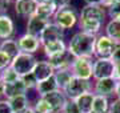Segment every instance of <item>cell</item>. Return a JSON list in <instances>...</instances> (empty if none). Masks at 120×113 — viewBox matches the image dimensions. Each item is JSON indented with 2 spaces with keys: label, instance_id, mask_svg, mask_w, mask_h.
<instances>
[{
  "label": "cell",
  "instance_id": "cell-6",
  "mask_svg": "<svg viewBox=\"0 0 120 113\" xmlns=\"http://www.w3.org/2000/svg\"><path fill=\"white\" fill-rule=\"evenodd\" d=\"M36 56L35 55H31V53H24L20 52L16 57L12 59V63H11V67L17 72V74L22 77L27 73H31L34 71V67L36 64Z\"/></svg>",
  "mask_w": 120,
  "mask_h": 113
},
{
  "label": "cell",
  "instance_id": "cell-21",
  "mask_svg": "<svg viewBox=\"0 0 120 113\" xmlns=\"http://www.w3.org/2000/svg\"><path fill=\"white\" fill-rule=\"evenodd\" d=\"M56 11H57V8H56L55 4H53L51 0H49V1L39 3L38 7H36V12H35V15H36V16H39V18L44 19V20L51 21Z\"/></svg>",
  "mask_w": 120,
  "mask_h": 113
},
{
  "label": "cell",
  "instance_id": "cell-42",
  "mask_svg": "<svg viewBox=\"0 0 120 113\" xmlns=\"http://www.w3.org/2000/svg\"><path fill=\"white\" fill-rule=\"evenodd\" d=\"M115 97H116V99H120V81H117V88H116Z\"/></svg>",
  "mask_w": 120,
  "mask_h": 113
},
{
  "label": "cell",
  "instance_id": "cell-8",
  "mask_svg": "<svg viewBox=\"0 0 120 113\" xmlns=\"http://www.w3.org/2000/svg\"><path fill=\"white\" fill-rule=\"evenodd\" d=\"M113 67L115 63L111 59H94V64H92L94 80L113 77Z\"/></svg>",
  "mask_w": 120,
  "mask_h": 113
},
{
  "label": "cell",
  "instance_id": "cell-32",
  "mask_svg": "<svg viewBox=\"0 0 120 113\" xmlns=\"http://www.w3.org/2000/svg\"><path fill=\"white\" fill-rule=\"evenodd\" d=\"M61 113H80V110H79V108H77L75 100L67 99L64 106H63V109H61Z\"/></svg>",
  "mask_w": 120,
  "mask_h": 113
},
{
  "label": "cell",
  "instance_id": "cell-22",
  "mask_svg": "<svg viewBox=\"0 0 120 113\" xmlns=\"http://www.w3.org/2000/svg\"><path fill=\"white\" fill-rule=\"evenodd\" d=\"M94 92H87L84 95L79 96L77 99H75L77 108L80 110V113H91L92 112V104H94Z\"/></svg>",
  "mask_w": 120,
  "mask_h": 113
},
{
  "label": "cell",
  "instance_id": "cell-1",
  "mask_svg": "<svg viewBox=\"0 0 120 113\" xmlns=\"http://www.w3.org/2000/svg\"><path fill=\"white\" fill-rule=\"evenodd\" d=\"M95 43H96V36L77 29L67 41V51L71 53L72 57L95 59Z\"/></svg>",
  "mask_w": 120,
  "mask_h": 113
},
{
  "label": "cell",
  "instance_id": "cell-15",
  "mask_svg": "<svg viewBox=\"0 0 120 113\" xmlns=\"http://www.w3.org/2000/svg\"><path fill=\"white\" fill-rule=\"evenodd\" d=\"M104 23L96 21V20H88V19H79L77 28L79 31H83L86 33H90L92 36H99L104 31Z\"/></svg>",
  "mask_w": 120,
  "mask_h": 113
},
{
  "label": "cell",
  "instance_id": "cell-27",
  "mask_svg": "<svg viewBox=\"0 0 120 113\" xmlns=\"http://www.w3.org/2000/svg\"><path fill=\"white\" fill-rule=\"evenodd\" d=\"M111 100L109 97L100 95H95L94 97V104H92V110L99 113H108L109 110V105H111Z\"/></svg>",
  "mask_w": 120,
  "mask_h": 113
},
{
  "label": "cell",
  "instance_id": "cell-49",
  "mask_svg": "<svg viewBox=\"0 0 120 113\" xmlns=\"http://www.w3.org/2000/svg\"><path fill=\"white\" fill-rule=\"evenodd\" d=\"M60 113H61V112H60Z\"/></svg>",
  "mask_w": 120,
  "mask_h": 113
},
{
  "label": "cell",
  "instance_id": "cell-33",
  "mask_svg": "<svg viewBox=\"0 0 120 113\" xmlns=\"http://www.w3.org/2000/svg\"><path fill=\"white\" fill-rule=\"evenodd\" d=\"M11 63H12V59H11L7 53H4L3 51H0V71H3V69H5L7 67H9Z\"/></svg>",
  "mask_w": 120,
  "mask_h": 113
},
{
  "label": "cell",
  "instance_id": "cell-36",
  "mask_svg": "<svg viewBox=\"0 0 120 113\" xmlns=\"http://www.w3.org/2000/svg\"><path fill=\"white\" fill-rule=\"evenodd\" d=\"M51 1L55 4V7L57 9L64 8V7H68V5L72 4V0H51Z\"/></svg>",
  "mask_w": 120,
  "mask_h": 113
},
{
  "label": "cell",
  "instance_id": "cell-5",
  "mask_svg": "<svg viewBox=\"0 0 120 113\" xmlns=\"http://www.w3.org/2000/svg\"><path fill=\"white\" fill-rule=\"evenodd\" d=\"M92 84L94 81H88V80H82L77 77H72L71 81L67 84V87L63 89V92L65 93L67 99L75 100L79 96L84 95L87 92H92Z\"/></svg>",
  "mask_w": 120,
  "mask_h": 113
},
{
  "label": "cell",
  "instance_id": "cell-47",
  "mask_svg": "<svg viewBox=\"0 0 120 113\" xmlns=\"http://www.w3.org/2000/svg\"><path fill=\"white\" fill-rule=\"evenodd\" d=\"M116 1H119V3H120V0H116Z\"/></svg>",
  "mask_w": 120,
  "mask_h": 113
},
{
  "label": "cell",
  "instance_id": "cell-11",
  "mask_svg": "<svg viewBox=\"0 0 120 113\" xmlns=\"http://www.w3.org/2000/svg\"><path fill=\"white\" fill-rule=\"evenodd\" d=\"M36 7H38V3L35 0H16L13 3V9H15L16 16L20 19H27V20L35 15Z\"/></svg>",
  "mask_w": 120,
  "mask_h": 113
},
{
  "label": "cell",
  "instance_id": "cell-10",
  "mask_svg": "<svg viewBox=\"0 0 120 113\" xmlns=\"http://www.w3.org/2000/svg\"><path fill=\"white\" fill-rule=\"evenodd\" d=\"M17 44H19L20 52H24V53L35 55V53H38L39 51L41 49V43H40L39 37L28 35L26 32L17 37Z\"/></svg>",
  "mask_w": 120,
  "mask_h": 113
},
{
  "label": "cell",
  "instance_id": "cell-40",
  "mask_svg": "<svg viewBox=\"0 0 120 113\" xmlns=\"http://www.w3.org/2000/svg\"><path fill=\"white\" fill-rule=\"evenodd\" d=\"M116 3V0H104L103 1V4H101V7L103 8H105V9H108L111 5H113Z\"/></svg>",
  "mask_w": 120,
  "mask_h": 113
},
{
  "label": "cell",
  "instance_id": "cell-44",
  "mask_svg": "<svg viewBox=\"0 0 120 113\" xmlns=\"http://www.w3.org/2000/svg\"><path fill=\"white\" fill-rule=\"evenodd\" d=\"M35 1H36V3H44V1H49V0H35Z\"/></svg>",
  "mask_w": 120,
  "mask_h": 113
},
{
  "label": "cell",
  "instance_id": "cell-46",
  "mask_svg": "<svg viewBox=\"0 0 120 113\" xmlns=\"http://www.w3.org/2000/svg\"><path fill=\"white\" fill-rule=\"evenodd\" d=\"M91 113H99V112H94V110H92V112H91Z\"/></svg>",
  "mask_w": 120,
  "mask_h": 113
},
{
  "label": "cell",
  "instance_id": "cell-34",
  "mask_svg": "<svg viewBox=\"0 0 120 113\" xmlns=\"http://www.w3.org/2000/svg\"><path fill=\"white\" fill-rule=\"evenodd\" d=\"M108 113H120V99L113 97L111 100V105H109Z\"/></svg>",
  "mask_w": 120,
  "mask_h": 113
},
{
  "label": "cell",
  "instance_id": "cell-9",
  "mask_svg": "<svg viewBox=\"0 0 120 113\" xmlns=\"http://www.w3.org/2000/svg\"><path fill=\"white\" fill-rule=\"evenodd\" d=\"M79 19H88V20H96L100 23H107V9L101 5H83L79 11Z\"/></svg>",
  "mask_w": 120,
  "mask_h": 113
},
{
  "label": "cell",
  "instance_id": "cell-26",
  "mask_svg": "<svg viewBox=\"0 0 120 113\" xmlns=\"http://www.w3.org/2000/svg\"><path fill=\"white\" fill-rule=\"evenodd\" d=\"M0 51H3L4 53H7L11 59L16 57L17 55L20 53L17 40L8 39V40H3V41H0Z\"/></svg>",
  "mask_w": 120,
  "mask_h": 113
},
{
  "label": "cell",
  "instance_id": "cell-7",
  "mask_svg": "<svg viewBox=\"0 0 120 113\" xmlns=\"http://www.w3.org/2000/svg\"><path fill=\"white\" fill-rule=\"evenodd\" d=\"M116 88H117V81L113 77L94 80V84H92V92L95 95L105 96V97H109V99L115 97Z\"/></svg>",
  "mask_w": 120,
  "mask_h": 113
},
{
  "label": "cell",
  "instance_id": "cell-25",
  "mask_svg": "<svg viewBox=\"0 0 120 113\" xmlns=\"http://www.w3.org/2000/svg\"><path fill=\"white\" fill-rule=\"evenodd\" d=\"M56 89H59V88H57V84H56L55 76H51L47 80H43V81L38 83L35 92H36L38 96H44V95H48V93L56 91Z\"/></svg>",
  "mask_w": 120,
  "mask_h": 113
},
{
  "label": "cell",
  "instance_id": "cell-30",
  "mask_svg": "<svg viewBox=\"0 0 120 113\" xmlns=\"http://www.w3.org/2000/svg\"><path fill=\"white\" fill-rule=\"evenodd\" d=\"M19 78H20V76L17 74V72L13 69L11 65L7 67L5 69H3L1 73H0V81L4 84V85L11 84V83H15V81H17Z\"/></svg>",
  "mask_w": 120,
  "mask_h": 113
},
{
  "label": "cell",
  "instance_id": "cell-45",
  "mask_svg": "<svg viewBox=\"0 0 120 113\" xmlns=\"http://www.w3.org/2000/svg\"><path fill=\"white\" fill-rule=\"evenodd\" d=\"M5 1H8L9 4H11V3H15V1H16V0H5Z\"/></svg>",
  "mask_w": 120,
  "mask_h": 113
},
{
  "label": "cell",
  "instance_id": "cell-3",
  "mask_svg": "<svg viewBox=\"0 0 120 113\" xmlns=\"http://www.w3.org/2000/svg\"><path fill=\"white\" fill-rule=\"evenodd\" d=\"M94 59H87V57H73L72 64H71V73L73 77L94 81V71H92Z\"/></svg>",
  "mask_w": 120,
  "mask_h": 113
},
{
  "label": "cell",
  "instance_id": "cell-43",
  "mask_svg": "<svg viewBox=\"0 0 120 113\" xmlns=\"http://www.w3.org/2000/svg\"><path fill=\"white\" fill-rule=\"evenodd\" d=\"M23 113H36V112H35L34 109H32V106H30V108L27 109L26 112H23Z\"/></svg>",
  "mask_w": 120,
  "mask_h": 113
},
{
  "label": "cell",
  "instance_id": "cell-17",
  "mask_svg": "<svg viewBox=\"0 0 120 113\" xmlns=\"http://www.w3.org/2000/svg\"><path fill=\"white\" fill-rule=\"evenodd\" d=\"M48 63L51 64V67L53 68V71H63V69H69L71 68V64H72V60L73 57L71 56V53L68 51L60 53L57 56H53V57H49L47 59Z\"/></svg>",
  "mask_w": 120,
  "mask_h": 113
},
{
  "label": "cell",
  "instance_id": "cell-41",
  "mask_svg": "<svg viewBox=\"0 0 120 113\" xmlns=\"http://www.w3.org/2000/svg\"><path fill=\"white\" fill-rule=\"evenodd\" d=\"M4 91H5V85L0 81V100L4 99Z\"/></svg>",
  "mask_w": 120,
  "mask_h": 113
},
{
  "label": "cell",
  "instance_id": "cell-4",
  "mask_svg": "<svg viewBox=\"0 0 120 113\" xmlns=\"http://www.w3.org/2000/svg\"><path fill=\"white\" fill-rule=\"evenodd\" d=\"M117 43L111 37H108L105 33H100L96 36L95 43V59H111L115 52Z\"/></svg>",
  "mask_w": 120,
  "mask_h": 113
},
{
  "label": "cell",
  "instance_id": "cell-31",
  "mask_svg": "<svg viewBox=\"0 0 120 113\" xmlns=\"http://www.w3.org/2000/svg\"><path fill=\"white\" fill-rule=\"evenodd\" d=\"M22 81H23V84L26 85V88H27V91H35L36 89V85H38V80H36V77H35V74L31 72V73H27V74H24V76H22Z\"/></svg>",
  "mask_w": 120,
  "mask_h": 113
},
{
  "label": "cell",
  "instance_id": "cell-23",
  "mask_svg": "<svg viewBox=\"0 0 120 113\" xmlns=\"http://www.w3.org/2000/svg\"><path fill=\"white\" fill-rule=\"evenodd\" d=\"M27 88L26 85L23 84L22 78H19L17 81L15 83H11V84H7L5 85V91H4V99H12L15 96H19V95H24L27 93Z\"/></svg>",
  "mask_w": 120,
  "mask_h": 113
},
{
  "label": "cell",
  "instance_id": "cell-48",
  "mask_svg": "<svg viewBox=\"0 0 120 113\" xmlns=\"http://www.w3.org/2000/svg\"><path fill=\"white\" fill-rule=\"evenodd\" d=\"M0 73H1V71H0Z\"/></svg>",
  "mask_w": 120,
  "mask_h": 113
},
{
  "label": "cell",
  "instance_id": "cell-29",
  "mask_svg": "<svg viewBox=\"0 0 120 113\" xmlns=\"http://www.w3.org/2000/svg\"><path fill=\"white\" fill-rule=\"evenodd\" d=\"M55 80H56V84H57V88L59 89H64L67 87V84L71 81V78L73 77L71 71L69 69H63V71H56L55 72Z\"/></svg>",
  "mask_w": 120,
  "mask_h": 113
},
{
  "label": "cell",
  "instance_id": "cell-24",
  "mask_svg": "<svg viewBox=\"0 0 120 113\" xmlns=\"http://www.w3.org/2000/svg\"><path fill=\"white\" fill-rule=\"evenodd\" d=\"M103 33H105L108 37H111L117 44H120V21L113 20V19H108L104 25Z\"/></svg>",
  "mask_w": 120,
  "mask_h": 113
},
{
  "label": "cell",
  "instance_id": "cell-13",
  "mask_svg": "<svg viewBox=\"0 0 120 113\" xmlns=\"http://www.w3.org/2000/svg\"><path fill=\"white\" fill-rule=\"evenodd\" d=\"M48 20H44V19L39 18L36 15L31 16L28 20H27V25H26V33L28 35H32L35 37H40L41 32L44 31V28L47 27Z\"/></svg>",
  "mask_w": 120,
  "mask_h": 113
},
{
  "label": "cell",
  "instance_id": "cell-2",
  "mask_svg": "<svg viewBox=\"0 0 120 113\" xmlns=\"http://www.w3.org/2000/svg\"><path fill=\"white\" fill-rule=\"evenodd\" d=\"M52 23H55L57 27H60L63 31H71L73 28H76L79 24V9L76 7H73L72 4L64 8L57 9L53 15V18L51 20Z\"/></svg>",
  "mask_w": 120,
  "mask_h": 113
},
{
  "label": "cell",
  "instance_id": "cell-35",
  "mask_svg": "<svg viewBox=\"0 0 120 113\" xmlns=\"http://www.w3.org/2000/svg\"><path fill=\"white\" fill-rule=\"evenodd\" d=\"M0 113H13V110L7 99L0 100Z\"/></svg>",
  "mask_w": 120,
  "mask_h": 113
},
{
  "label": "cell",
  "instance_id": "cell-38",
  "mask_svg": "<svg viewBox=\"0 0 120 113\" xmlns=\"http://www.w3.org/2000/svg\"><path fill=\"white\" fill-rule=\"evenodd\" d=\"M84 5H101L104 0H82Z\"/></svg>",
  "mask_w": 120,
  "mask_h": 113
},
{
  "label": "cell",
  "instance_id": "cell-39",
  "mask_svg": "<svg viewBox=\"0 0 120 113\" xmlns=\"http://www.w3.org/2000/svg\"><path fill=\"white\" fill-rule=\"evenodd\" d=\"M111 60L113 61V63H116V61H120V44H117V47H116L115 52H113V55H112Z\"/></svg>",
  "mask_w": 120,
  "mask_h": 113
},
{
  "label": "cell",
  "instance_id": "cell-12",
  "mask_svg": "<svg viewBox=\"0 0 120 113\" xmlns=\"http://www.w3.org/2000/svg\"><path fill=\"white\" fill-rule=\"evenodd\" d=\"M65 39V31H63L60 27H57L55 23L49 21L47 24V27L44 28V31L41 32V35L39 37L41 45L49 41H55V40H63Z\"/></svg>",
  "mask_w": 120,
  "mask_h": 113
},
{
  "label": "cell",
  "instance_id": "cell-19",
  "mask_svg": "<svg viewBox=\"0 0 120 113\" xmlns=\"http://www.w3.org/2000/svg\"><path fill=\"white\" fill-rule=\"evenodd\" d=\"M40 97H44V99L51 104V106L53 108L55 113L61 112V109H63L65 101H67V96H65V93L61 91V89H56V91L51 92V93H48V95L40 96Z\"/></svg>",
  "mask_w": 120,
  "mask_h": 113
},
{
  "label": "cell",
  "instance_id": "cell-18",
  "mask_svg": "<svg viewBox=\"0 0 120 113\" xmlns=\"http://www.w3.org/2000/svg\"><path fill=\"white\" fill-rule=\"evenodd\" d=\"M15 35V23L8 13L0 15V41L13 39Z\"/></svg>",
  "mask_w": 120,
  "mask_h": 113
},
{
  "label": "cell",
  "instance_id": "cell-37",
  "mask_svg": "<svg viewBox=\"0 0 120 113\" xmlns=\"http://www.w3.org/2000/svg\"><path fill=\"white\" fill-rule=\"evenodd\" d=\"M113 78L116 81H120V61H116L113 67Z\"/></svg>",
  "mask_w": 120,
  "mask_h": 113
},
{
  "label": "cell",
  "instance_id": "cell-14",
  "mask_svg": "<svg viewBox=\"0 0 120 113\" xmlns=\"http://www.w3.org/2000/svg\"><path fill=\"white\" fill-rule=\"evenodd\" d=\"M32 73L35 74L36 80L40 83V81L47 80V78H49L51 76H53V74H55V71H53V68L51 67V64L48 63V60L45 59V60H38L36 61Z\"/></svg>",
  "mask_w": 120,
  "mask_h": 113
},
{
  "label": "cell",
  "instance_id": "cell-16",
  "mask_svg": "<svg viewBox=\"0 0 120 113\" xmlns=\"http://www.w3.org/2000/svg\"><path fill=\"white\" fill-rule=\"evenodd\" d=\"M41 51H43L44 56L47 59L57 56V55L67 51V41H65V39H63V40H55V41L45 43L41 45Z\"/></svg>",
  "mask_w": 120,
  "mask_h": 113
},
{
  "label": "cell",
  "instance_id": "cell-20",
  "mask_svg": "<svg viewBox=\"0 0 120 113\" xmlns=\"http://www.w3.org/2000/svg\"><path fill=\"white\" fill-rule=\"evenodd\" d=\"M8 102L11 105V108H12L13 113H23L31 106V100L27 93L15 96L12 99H8Z\"/></svg>",
  "mask_w": 120,
  "mask_h": 113
},
{
  "label": "cell",
  "instance_id": "cell-28",
  "mask_svg": "<svg viewBox=\"0 0 120 113\" xmlns=\"http://www.w3.org/2000/svg\"><path fill=\"white\" fill-rule=\"evenodd\" d=\"M31 106H32V109H34L36 113H55V110H53V108L51 106V104H49L44 97H40V96H38V97L32 101Z\"/></svg>",
  "mask_w": 120,
  "mask_h": 113
}]
</instances>
